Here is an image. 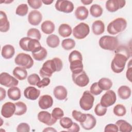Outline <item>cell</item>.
Masks as SVG:
<instances>
[{
	"label": "cell",
	"instance_id": "12",
	"mask_svg": "<svg viewBox=\"0 0 132 132\" xmlns=\"http://www.w3.org/2000/svg\"><path fill=\"white\" fill-rule=\"evenodd\" d=\"M55 8L59 11L69 13L73 11L74 5L72 2L68 0H59L56 1Z\"/></svg>",
	"mask_w": 132,
	"mask_h": 132
},
{
	"label": "cell",
	"instance_id": "43",
	"mask_svg": "<svg viewBox=\"0 0 132 132\" xmlns=\"http://www.w3.org/2000/svg\"><path fill=\"white\" fill-rule=\"evenodd\" d=\"M107 110L106 107L103 106L100 103H98L96 105L94 108V112L97 116L102 117L106 113Z\"/></svg>",
	"mask_w": 132,
	"mask_h": 132
},
{
	"label": "cell",
	"instance_id": "48",
	"mask_svg": "<svg viewBox=\"0 0 132 132\" xmlns=\"http://www.w3.org/2000/svg\"><path fill=\"white\" fill-rule=\"evenodd\" d=\"M30 131V126L26 123H20L16 127L18 132H29Z\"/></svg>",
	"mask_w": 132,
	"mask_h": 132
},
{
	"label": "cell",
	"instance_id": "55",
	"mask_svg": "<svg viewBox=\"0 0 132 132\" xmlns=\"http://www.w3.org/2000/svg\"><path fill=\"white\" fill-rule=\"evenodd\" d=\"M93 2V1L92 0H81V2L84 4V5H88L89 4H90L91 3H92Z\"/></svg>",
	"mask_w": 132,
	"mask_h": 132
},
{
	"label": "cell",
	"instance_id": "5",
	"mask_svg": "<svg viewBox=\"0 0 132 132\" xmlns=\"http://www.w3.org/2000/svg\"><path fill=\"white\" fill-rule=\"evenodd\" d=\"M127 26V21L123 18H118L109 23L107 26L109 34L114 35L123 31Z\"/></svg>",
	"mask_w": 132,
	"mask_h": 132
},
{
	"label": "cell",
	"instance_id": "21",
	"mask_svg": "<svg viewBox=\"0 0 132 132\" xmlns=\"http://www.w3.org/2000/svg\"><path fill=\"white\" fill-rule=\"evenodd\" d=\"M10 28V23L6 14L3 11H0V31L3 32L8 31Z\"/></svg>",
	"mask_w": 132,
	"mask_h": 132
},
{
	"label": "cell",
	"instance_id": "56",
	"mask_svg": "<svg viewBox=\"0 0 132 132\" xmlns=\"http://www.w3.org/2000/svg\"><path fill=\"white\" fill-rule=\"evenodd\" d=\"M43 131H57V130L53 128V127H46V128L43 130Z\"/></svg>",
	"mask_w": 132,
	"mask_h": 132
},
{
	"label": "cell",
	"instance_id": "14",
	"mask_svg": "<svg viewBox=\"0 0 132 132\" xmlns=\"http://www.w3.org/2000/svg\"><path fill=\"white\" fill-rule=\"evenodd\" d=\"M126 4L124 0H109L106 2V8L110 12H114L122 8Z\"/></svg>",
	"mask_w": 132,
	"mask_h": 132
},
{
	"label": "cell",
	"instance_id": "8",
	"mask_svg": "<svg viewBox=\"0 0 132 132\" xmlns=\"http://www.w3.org/2000/svg\"><path fill=\"white\" fill-rule=\"evenodd\" d=\"M94 101L93 95L89 91H85L80 98L79 105L82 110L88 111L92 108Z\"/></svg>",
	"mask_w": 132,
	"mask_h": 132
},
{
	"label": "cell",
	"instance_id": "38",
	"mask_svg": "<svg viewBox=\"0 0 132 132\" xmlns=\"http://www.w3.org/2000/svg\"><path fill=\"white\" fill-rule=\"evenodd\" d=\"M113 113L118 117H123L126 113V109L125 106L122 104L116 105L113 109Z\"/></svg>",
	"mask_w": 132,
	"mask_h": 132
},
{
	"label": "cell",
	"instance_id": "6",
	"mask_svg": "<svg viewBox=\"0 0 132 132\" xmlns=\"http://www.w3.org/2000/svg\"><path fill=\"white\" fill-rule=\"evenodd\" d=\"M99 45L105 50L114 51L118 47L119 41L117 37L110 36H104L99 40Z\"/></svg>",
	"mask_w": 132,
	"mask_h": 132
},
{
	"label": "cell",
	"instance_id": "28",
	"mask_svg": "<svg viewBox=\"0 0 132 132\" xmlns=\"http://www.w3.org/2000/svg\"><path fill=\"white\" fill-rule=\"evenodd\" d=\"M8 97L13 101H16L20 98L21 92L20 89L16 87H10L7 91Z\"/></svg>",
	"mask_w": 132,
	"mask_h": 132
},
{
	"label": "cell",
	"instance_id": "19",
	"mask_svg": "<svg viewBox=\"0 0 132 132\" xmlns=\"http://www.w3.org/2000/svg\"><path fill=\"white\" fill-rule=\"evenodd\" d=\"M39 106L42 109H47L51 107L53 104V99L50 95H42L38 101Z\"/></svg>",
	"mask_w": 132,
	"mask_h": 132
},
{
	"label": "cell",
	"instance_id": "4",
	"mask_svg": "<svg viewBox=\"0 0 132 132\" xmlns=\"http://www.w3.org/2000/svg\"><path fill=\"white\" fill-rule=\"evenodd\" d=\"M20 47L24 51L31 52L32 53L39 51L42 46L39 40L29 37H23L19 41Z\"/></svg>",
	"mask_w": 132,
	"mask_h": 132
},
{
	"label": "cell",
	"instance_id": "24",
	"mask_svg": "<svg viewBox=\"0 0 132 132\" xmlns=\"http://www.w3.org/2000/svg\"><path fill=\"white\" fill-rule=\"evenodd\" d=\"M92 29L94 35H101L105 30L104 23L101 20H96L92 24Z\"/></svg>",
	"mask_w": 132,
	"mask_h": 132
},
{
	"label": "cell",
	"instance_id": "46",
	"mask_svg": "<svg viewBox=\"0 0 132 132\" xmlns=\"http://www.w3.org/2000/svg\"><path fill=\"white\" fill-rule=\"evenodd\" d=\"M103 90L100 88L97 82L93 83L90 88V92L94 95H98L102 92Z\"/></svg>",
	"mask_w": 132,
	"mask_h": 132
},
{
	"label": "cell",
	"instance_id": "37",
	"mask_svg": "<svg viewBox=\"0 0 132 132\" xmlns=\"http://www.w3.org/2000/svg\"><path fill=\"white\" fill-rule=\"evenodd\" d=\"M61 46L65 50H70L73 48L75 46V42L72 39H65L62 40Z\"/></svg>",
	"mask_w": 132,
	"mask_h": 132
},
{
	"label": "cell",
	"instance_id": "15",
	"mask_svg": "<svg viewBox=\"0 0 132 132\" xmlns=\"http://www.w3.org/2000/svg\"><path fill=\"white\" fill-rule=\"evenodd\" d=\"M15 109V104L10 102H6L2 107L1 114L5 118H9L14 114Z\"/></svg>",
	"mask_w": 132,
	"mask_h": 132
},
{
	"label": "cell",
	"instance_id": "18",
	"mask_svg": "<svg viewBox=\"0 0 132 132\" xmlns=\"http://www.w3.org/2000/svg\"><path fill=\"white\" fill-rule=\"evenodd\" d=\"M40 91L34 87L29 86L27 87L24 91V96L30 100L35 101L39 96Z\"/></svg>",
	"mask_w": 132,
	"mask_h": 132
},
{
	"label": "cell",
	"instance_id": "32",
	"mask_svg": "<svg viewBox=\"0 0 132 132\" xmlns=\"http://www.w3.org/2000/svg\"><path fill=\"white\" fill-rule=\"evenodd\" d=\"M46 44L47 45L52 48L57 47L60 43V39L59 37L56 35H51L46 38Z\"/></svg>",
	"mask_w": 132,
	"mask_h": 132
},
{
	"label": "cell",
	"instance_id": "31",
	"mask_svg": "<svg viewBox=\"0 0 132 132\" xmlns=\"http://www.w3.org/2000/svg\"><path fill=\"white\" fill-rule=\"evenodd\" d=\"M71 27L67 24H62L58 28L59 34L63 38L69 37L72 34Z\"/></svg>",
	"mask_w": 132,
	"mask_h": 132
},
{
	"label": "cell",
	"instance_id": "10",
	"mask_svg": "<svg viewBox=\"0 0 132 132\" xmlns=\"http://www.w3.org/2000/svg\"><path fill=\"white\" fill-rule=\"evenodd\" d=\"M117 100V96L113 90H108L102 96L100 104L105 107H108L113 105Z\"/></svg>",
	"mask_w": 132,
	"mask_h": 132
},
{
	"label": "cell",
	"instance_id": "47",
	"mask_svg": "<svg viewBox=\"0 0 132 132\" xmlns=\"http://www.w3.org/2000/svg\"><path fill=\"white\" fill-rule=\"evenodd\" d=\"M27 3L32 8L38 9L42 6V2L41 0H28Z\"/></svg>",
	"mask_w": 132,
	"mask_h": 132
},
{
	"label": "cell",
	"instance_id": "45",
	"mask_svg": "<svg viewBox=\"0 0 132 132\" xmlns=\"http://www.w3.org/2000/svg\"><path fill=\"white\" fill-rule=\"evenodd\" d=\"M51 114L52 117L57 120L60 119L64 116L63 111L59 107L54 108V109L52 110V112Z\"/></svg>",
	"mask_w": 132,
	"mask_h": 132
},
{
	"label": "cell",
	"instance_id": "34",
	"mask_svg": "<svg viewBox=\"0 0 132 132\" xmlns=\"http://www.w3.org/2000/svg\"><path fill=\"white\" fill-rule=\"evenodd\" d=\"M90 13L94 18L100 17L103 13V9L99 5L93 4L90 8Z\"/></svg>",
	"mask_w": 132,
	"mask_h": 132
},
{
	"label": "cell",
	"instance_id": "52",
	"mask_svg": "<svg viewBox=\"0 0 132 132\" xmlns=\"http://www.w3.org/2000/svg\"><path fill=\"white\" fill-rule=\"evenodd\" d=\"M132 70V68H131V63H130V65H128V69H127V70L126 71V78L130 81H131V74H132V72H131L132 70Z\"/></svg>",
	"mask_w": 132,
	"mask_h": 132
},
{
	"label": "cell",
	"instance_id": "44",
	"mask_svg": "<svg viewBox=\"0 0 132 132\" xmlns=\"http://www.w3.org/2000/svg\"><path fill=\"white\" fill-rule=\"evenodd\" d=\"M40 81V77L38 74L35 73L30 74L27 77V81L30 85L36 86L37 84Z\"/></svg>",
	"mask_w": 132,
	"mask_h": 132
},
{
	"label": "cell",
	"instance_id": "57",
	"mask_svg": "<svg viewBox=\"0 0 132 132\" xmlns=\"http://www.w3.org/2000/svg\"><path fill=\"white\" fill-rule=\"evenodd\" d=\"M13 1H4V3H10L11 2H12Z\"/></svg>",
	"mask_w": 132,
	"mask_h": 132
},
{
	"label": "cell",
	"instance_id": "40",
	"mask_svg": "<svg viewBox=\"0 0 132 132\" xmlns=\"http://www.w3.org/2000/svg\"><path fill=\"white\" fill-rule=\"evenodd\" d=\"M72 115L73 118L77 122H79L80 123L85 121L86 119V114L83 113L80 111H77L76 110H73L72 112Z\"/></svg>",
	"mask_w": 132,
	"mask_h": 132
},
{
	"label": "cell",
	"instance_id": "27",
	"mask_svg": "<svg viewBox=\"0 0 132 132\" xmlns=\"http://www.w3.org/2000/svg\"><path fill=\"white\" fill-rule=\"evenodd\" d=\"M12 73L15 78L20 80H24L27 76V72L26 69L21 67H15L13 70Z\"/></svg>",
	"mask_w": 132,
	"mask_h": 132
},
{
	"label": "cell",
	"instance_id": "30",
	"mask_svg": "<svg viewBox=\"0 0 132 132\" xmlns=\"http://www.w3.org/2000/svg\"><path fill=\"white\" fill-rule=\"evenodd\" d=\"M116 124L118 127L119 131L121 132H130L132 130L131 125L127 121L120 120L116 122Z\"/></svg>",
	"mask_w": 132,
	"mask_h": 132
},
{
	"label": "cell",
	"instance_id": "42",
	"mask_svg": "<svg viewBox=\"0 0 132 132\" xmlns=\"http://www.w3.org/2000/svg\"><path fill=\"white\" fill-rule=\"evenodd\" d=\"M72 120L69 117H62L60 119V124L61 126L65 129L69 128L73 124Z\"/></svg>",
	"mask_w": 132,
	"mask_h": 132
},
{
	"label": "cell",
	"instance_id": "11",
	"mask_svg": "<svg viewBox=\"0 0 132 132\" xmlns=\"http://www.w3.org/2000/svg\"><path fill=\"white\" fill-rule=\"evenodd\" d=\"M0 84L6 87H12L18 86L19 81L6 72H3L0 75Z\"/></svg>",
	"mask_w": 132,
	"mask_h": 132
},
{
	"label": "cell",
	"instance_id": "54",
	"mask_svg": "<svg viewBox=\"0 0 132 132\" xmlns=\"http://www.w3.org/2000/svg\"><path fill=\"white\" fill-rule=\"evenodd\" d=\"M41 1L43 3H44L45 5H51L54 2L53 0H41Z\"/></svg>",
	"mask_w": 132,
	"mask_h": 132
},
{
	"label": "cell",
	"instance_id": "41",
	"mask_svg": "<svg viewBox=\"0 0 132 132\" xmlns=\"http://www.w3.org/2000/svg\"><path fill=\"white\" fill-rule=\"evenodd\" d=\"M28 10V7L27 4H22L19 5L15 10L16 14L19 16H25L27 14Z\"/></svg>",
	"mask_w": 132,
	"mask_h": 132
},
{
	"label": "cell",
	"instance_id": "13",
	"mask_svg": "<svg viewBox=\"0 0 132 132\" xmlns=\"http://www.w3.org/2000/svg\"><path fill=\"white\" fill-rule=\"evenodd\" d=\"M72 77L74 84L80 87L86 86L89 82V78L86 73L84 71L77 74L72 73Z\"/></svg>",
	"mask_w": 132,
	"mask_h": 132
},
{
	"label": "cell",
	"instance_id": "16",
	"mask_svg": "<svg viewBox=\"0 0 132 132\" xmlns=\"http://www.w3.org/2000/svg\"><path fill=\"white\" fill-rule=\"evenodd\" d=\"M38 119L40 122L48 126L53 125L57 122V120L52 117V114L46 111H41L39 112Z\"/></svg>",
	"mask_w": 132,
	"mask_h": 132
},
{
	"label": "cell",
	"instance_id": "50",
	"mask_svg": "<svg viewBox=\"0 0 132 132\" xmlns=\"http://www.w3.org/2000/svg\"><path fill=\"white\" fill-rule=\"evenodd\" d=\"M119 131L118 127L116 124H107L104 129L105 132L108 131H113V132H118Z\"/></svg>",
	"mask_w": 132,
	"mask_h": 132
},
{
	"label": "cell",
	"instance_id": "23",
	"mask_svg": "<svg viewBox=\"0 0 132 132\" xmlns=\"http://www.w3.org/2000/svg\"><path fill=\"white\" fill-rule=\"evenodd\" d=\"M15 50L14 47L10 44L4 45L2 49L1 54L2 57L6 59L11 58L14 55Z\"/></svg>",
	"mask_w": 132,
	"mask_h": 132
},
{
	"label": "cell",
	"instance_id": "33",
	"mask_svg": "<svg viewBox=\"0 0 132 132\" xmlns=\"http://www.w3.org/2000/svg\"><path fill=\"white\" fill-rule=\"evenodd\" d=\"M98 85L102 90H109L112 86V81L108 78H102L97 82Z\"/></svg>",
	"mask_w": 132,
	"mask_h": 132
},
{
	"label": "cell",
	"instance_id": "7",
	"mask_svg": "<svg viewBox=\"0 0 132 132\" xmlns=\"http://www.w3.org/2000/svg\"><path fill=\"white\" fill-rule=\"evenodd\" d=\"M14 62L16 64L25 69L31 68L34 64V60L31 57L24 53L18 54L14 59Z\"/></svg>",
	"mask_w": 132,
	"mask_h": 132
},
{
	"label": "cell",
	"instance_id": "29",
	"mask_svg": "<svg viewBox=\"0 0 132 132\" xmlns=\"http://www.w3.org/2000/svg\"><path fill=\"white\" fill-rule=\"evenodd\" d=\"M118 94L121 99H128L131 95V89L127 86H121L118 90Z\"/></svg>",
	"mask_w": 132,
	"mask_h": 132
},
{
	"label": "cell",
	"instance_id": "26",
	"mask_svg": "<svg viewBox=\"0 0 132 132\" xmlns=\"http://www.w3.org/2000/svg\"><path fill=\"white\" fill-rule=\"evenodd\" d=\"M88 14L89 11L87 8L82 6L78 7L75 11V15L76 19L79 20L86 19L88 16Z\"/></svg>",
	"mask_w": 132,
	"mask_h": 132
},
{
	"label": "cell",
	"instance_id": "17",
	"mask_svg": "<svg viewBox=\"0 0 132 132\" xmlns=\"http://www.w3.org/2000/svg\"><path fill=\"white\" fill-rule=\"evenodd\" d=\"M42 20V15L41 13L36 10L31 11L28 15V21L31 25H38Z\"/></svg>",
	"mask_w": 132,
	"mask_h": 132
},
{
	"label": "cell",
	"instance_id": "1",
	"mask_svg": "<svg viewBox=\"0 0 132 132\" xmlns=\"http://www.w3.org/2000/svg\"><path fill=\"white\" fill-rule=\"evenodd\" d=\"M130 56L128 48L124 45L118 46L115 51L114 57L111 61V68L116 73H121L125 66L127 60Z\"/></svg>",
	"mask_w": 132,
	"mask_h": 132
},
{
	"label": "cell",
	"instance_id": "36",
	"mask_svg": "<svg viewBox=\"0 0 132 132\" xmlns=\"http://www.w3.org/2000/svg\"><path fill=\"white\" fill-rule=\"evenodd\" d=\"M47 55V52L46 50L43 47H42L41 49L39 51L36 53H32V56L33 58L37 61L43 60L46 57Z\"/></svg>",
	"mask_w": 132,
	"mask_h": 132
},
{
	"label": "cell",
	"instance_id": "53",
	"mask_svg": "<svg viewBox=\"0 0 132 132\" xmlns=\"http://www.w3.org/2000/svg\"><path fill=\"white\" fill-rule=\"evenodd\" d=\"M6 92L5 90L2 87L0 88V100L2 101L6 97Z\"/></svg>",
	"mask_w": 132,
	"mask_h": 132
},
{
	"label": "cell",
	"instance_id": "20",
	"mask_svg": "<svg viewBox=\"0 0 132 132\" xmlns=\"http://www.w3.org/2000/svg\"><path fill=\"white\" fill-rule=\"evenodd\" d=\"M86 115V120L84 122L80 123V125L86 130H90L95 127L96 123V120L93 115L90 113H87Z\"/></svg>",
	"mask_w": 132,
	"mask_h": 132
},
{
	"label": "cell",
	"instance_id": "39",
	"mask_svg": "<svg viewBox=\"0 0 132 132\" xmlns=\"http://www.w3.org/2000/svg\"><path fill=\"white\" fill-rule=\"evenodd\" d=\"M27 36L29 38L37 39L39 41L41 39V35L40 31L37 28H31L29 29L27 31Z\"/></svg>",
	"mask_w": 132,
	"mask_h": 132
},
{
	"label": "cell",
	"instance_id": "51",
	"mask_svg": "<svg viewBox=\"0 0 132 132\" xmlns=\"http://www.w3.org/2000/svg\"><path fill=\"white\" fill-rule=\"evenodd\" d=\"M80 130V127L76 123H73L72 126L68 129V131L70 132H77Z\"/></svg>",
	"mask_w": 132,
	"mask_h": 132
},
{
	"label": "cell",
	"instance_id": "49",
	"mask_svg": "<svg viewBox=\"0 0 132 132\" xmlns=\"http://www.w3.org/2000/svg\"><path fill=\"white\" fill-rule=\"evenodd\" d=\"M50 79L48 77H44L37 84L36 86L40 88H44L46 86H47L50 84Z\"/></svg>",
	"mask_w": 132,
	"mask_h": 132
},
{
	"label": "cell",
	"instance_id": "3",
	"mask_svg": "<svg viewBox=\"0 0 132 132\" xmlns=\"http://www.w3.org/2000/svg\"><path fill=\"white\" fill-rule=\"evenodd\" d=\"M70 68L73 74L79 73L83 71L82 56L80 52L74 50L69 56Z\"/></svg>",
	"mask_w": 132,
	"mask_h": 132
},
{
	"label": "cell",
	"instance_id": "22",
	"mask_svg": "<svg viewBox=\"0 0 132 132\" xmlns=\"http://www.w3.org/2000/svg\"><path fill=\"white\" fill-rule=\"evenodd\" d=\"M53 94L57 100L61 101L67 98L68 92L66 88L63 86H57L54 88Z\"/></svg>",
	"mask_w": 132,
	"mask_h": 132
},
{
	"label": "cell",
	"instance_id": "2",
	"mask_svg": "<svg viewBox=\"0 0 132 132\" xmlns=\"http://www.w3.org/2000/svg\"><path fill=\"white\" fill-rule=\"evenodd\" d=\"M63 66L62 60L57 57L46 61L40 70L39 73L42 77H50L53 73L59 72Z\"/></svg>",
	"mask_w": 132,
	"mask_h": 132
},
{
	"label": "cell",
	"instance_id": "9",
	"mask_svg": "<svg viewBox=\"0 0 132 132\" xmlns=\"http://www.w3.org/2000/svg\"><path fill=\"white\" fill-rule=\"evenodd\" d=\"M89 32L90 28L89 25L85 23L81 22L73 28V35L77 39H82L89 35Z\"/></svg>",
	"mask_w": 132,
	"mask_h": 132
},
{
	"label": "cell",
	"instance_id": "35",
	"mask_svg": "<svg viewBox=\"0 0 132 132\" xmlns=\"http://www.w3.org/2000/svg\"><path fill=\"white\" fill-rule=\"evenodd\" d=\"M15 111L14 114L16 116H22L27 111V106L22 102H18L15 103Z\"/></svg>",
	"mask_w": 132,
	"mask_h": 132
},
{
	"label": "cell",
	"instance_id": "25",
	"mask_svg": "<svg viewBox=\"0 0 132 132\" xmlns=\"http://www.w3.org/2000/svg\"><path fill=\"white\" fill-rule=\"evenodd\" d=\"M55 24L50 20L44 21L41 25V29L42 32L47 35H50L53 33L55 30Z\"/></svg>",
	"mask_w": 132,
	"mask_h": 132
}]
</instances>
